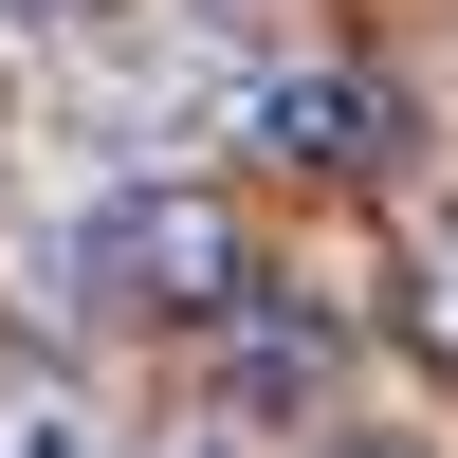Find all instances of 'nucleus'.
Returning a JSON list of instances; mask_svg holds the SVG:
<instances>
[{"label":"nucleus","mask_w":458,"mask_h":458,"mask_svg":"<svg viewBox=\"0 0 458 458\" xmlns=\"http://www.w3.org/2000/svg\"><path fill=\"white\" fill-rule=\"evenodd\" d=\"M55 276H73V312H220L239 293V220L183 202V183H129V202H92L55 239Z\"/></svg>","instance_id":"obj_1"},{"label":"nucleus","mask_w":458,"mask_h":458,"mask_svg":"<svg viewBox=\"0 0 458 458\" xmlns=\"http://www.w3.org/2000/svg\"><path fill=\"white\" fill-rule=\"evenodd\" d=\"M257 147L276 165H367L386 147V92L367 73H257Z\"/></svg>","instance_id":"obj_2"},{"label":"nucleus","mask_w":458,"mask_h":458,"mask_svg":"<svg viewBox=\"0 0 458 458\" xmlns=\"http://www.w3.org/2000/svg\"><path fill=\"white\" fill-rule=\"evenodd\" d=\"M422 276H440V293H422V330L458 349V202H440V239H422Z\"/></svg>","instance_id":"obj_3"},{"label":"nucleus","mask_w":458,"mask_h":458,"mask_svg":"<svg viewBox=\"0 0 458 458\" xmlns=\"http://www.w3.org/2000/svg\"><path fill=\"white\" fill-rule=\"evenodd\" d=\"M0 458H92V440H73L55 403H37V422H0Z\"/></svg>","instance_id":"obj_4"},{"label":"nucleus","mask_w":458,"mask_h":458,"mask_svg":"<svg viewBox=\"0 0 458 458\" xmlns=\"http://www.w3.org/2000/svg\"><path fill=\"white\" fill-rule=\"evenodd\" d=\"M0 19H19V37H55V19H92V0H0Z\"/></svg>","instance_id":"obj_5"},{"label":"nucleus","mask_w":458,"mask_h":458,"mask_svg":"<svg viewBox=\"0 0 458 458\" xmlns=\"http://www.w3.org/2000/svg\"><path fill=\"white\" fill-rule=\"evenodd\" d=\"M147 458H220V440H147Z\"/></svg>","instance_id":"obj_6"}]
</instances>
